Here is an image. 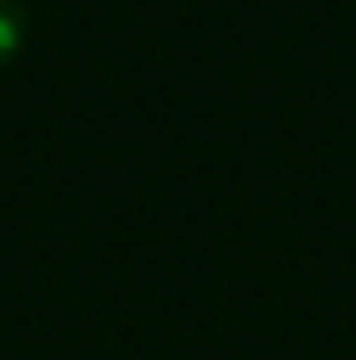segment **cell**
<instances>
[{
    "mask_svg": "<svg viewBox=\"0 0 356 360\" xmlns=\"http://www.w3.org/2000/svg\"><path fill=\"white\" fill-rule=\"evenodd\" d=\"M25 30H30V8L21 0H0V68H8L21 55Z\"/></svg>",
    "mask_w": 356,
    "mask_h": 360,
    "instance_id": "6da1fadb",
    "label": "cell"
}]
</instances>
